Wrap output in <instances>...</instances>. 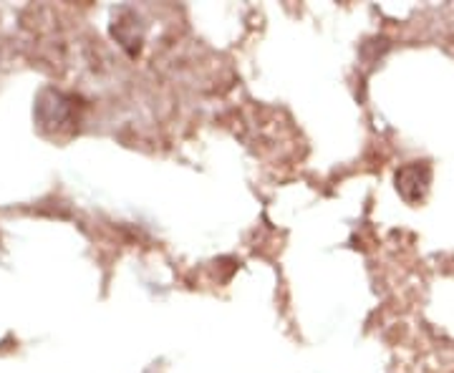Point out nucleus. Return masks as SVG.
I'll list each match as a JSON object with an SVG mask.
<instances>
[{"label":"nucleus","instance_id":"f257e3e1","mask_svg":"<svg viewBox=\"0 0 454 373\" xmlns=\"http://www.w3.org/2000/svg\"><path fill=\"white\" fill-rule=\"evenodd\" d=\"M429 179H432V172L427 164H409L396 175V187H399V192L406 202H417L427 195Z\"/></svg>","mask_w":454,"mask_h":373}]
</instances>
